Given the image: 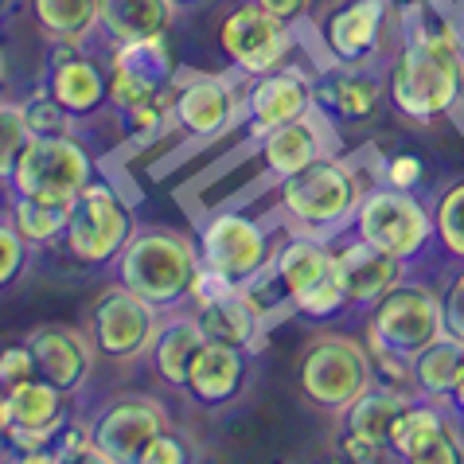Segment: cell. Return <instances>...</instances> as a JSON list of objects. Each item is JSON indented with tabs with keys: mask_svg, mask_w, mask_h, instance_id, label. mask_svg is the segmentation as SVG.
Segmentation results:
<instances>
[{
	"mask_svg": "<svg viewBox=\"0 0 464 464\" xmlns=\"http://www.w3.org/2000/svg\"><path fill=\"white\" fill-rule=\"evenodd\" d=\"M274 238L269 230L246 211H215L199 230L203 266L227 274L235 285H250L262 269L274 262Z\"/></svg>",
	"mask_w": 464,
	"mask_h": 464,
	"instance_id": "12",
	"label": "cell"
},
{
	"mask_svg": "<svg viewBox=\"0 0 464 464\" xmlns=\"http://www.w3.org/2000/svg\"><path fill=\"white\" fill-rule=\"evenodd\" d=\"M382 28H386V0H343L320 24V40H324L332 63L363 67L382 44Z\"/></svg>",
	"mask_w": 464,
	"mask_h": 464,
	"instance_id": "23",
	"label": "cell"
},
{
	"mask_svg": "<svg viewBox=\"0 0 464 464\" xmlns=\"http://www.w3.org/2000/svg\"><path fill=\"white\" fill-rule=\"evenodd\" d=\"M160 328V308H152L145 296L125 289L121 281L98 293V301L86 313V332L94 340L98 355L106 359H137L149 352L152 336Z\"/></svg>",
	"mask_w": 464,
	"mask_h": 464,
	"instance_id": "13",
	"label": "cell"
},
{
	"mask_svg": "<svg viewBox=\"0 0 464 464\" xmlns=\"http://www.w3.org/2000/svg\"><path fill=\"white\" fill-rule=\"evenodd\" d=\"M449 406H453L457 414L464 418V371H460V379H457V386H453V398H449Z\"/></svg>",
	"mask_w": 464,
	"mask_h": 464,
	"instance_id": "45",
	"label": "cell"
},
{
	"mask_svg": "<svg viewBox=\"0 0 464 464\" xmlns=\"http://www.w3.org/2000/svg\"><path fill=\"white\" fill-rule=\"evenodd\" d=\"M24 110V121H28V133L32 137H63V133H74V118L55 102L51 90H35L28 102H20Z\"/></svg>",
	"mask_w": 464,
	"mask_h": 464,
	"instance_id": "34",
	"label": "cell"
},
{
	"mask_svg": "<svg viewBox=\"0 0 464 464\" xmlns=\"http://www.w3.org/2000/svg\"><path fill=\"white\" fill-rule=\"evenodd\" d=\"M336 274L347 296V308H375L394 285H402L406 262L355 235L336 250Z\"/></svg>",
	"mask_w": 464,
	"mask_h": 464,
	"instance_id": "22",
	"label": "cell"
},
{
	"mask_svg": "<svg viewBox=\"0 0 464 464\" xmlns=\"http://www.w3.org/2000/svg\"><path fill=\"white\" fill-rule=\"evenodd\" d=\"M218 47L227 51L230 67L242 79H257V74L285 67L296 47V35L293 24L277 20L274 12H266L257 0H250V5H238L218 24Z\"/></svg>",
	"mask_w": 464,
	"mask_h": 464,
	"instance_id": "10",
	"label": "cell"
},
{
	"mask_svg": "<svg viewBox=\"0 0 464 464\" xmlns=\"http://www.w3.org/2000/svg\"><path fill=\"white\" fill-rule=\"evenodd\" d=\"M176 8H191V5H199V0H172Z\"/></svg>",
	"mask_w": 464,
	"mask_h": 464,
	"instance_id": "46",
	"label": "cell"
},
{
	"mask_svg": "<svg viewBox=\"0 0 464 464\" xmlns=\"http://www.w3.org/2000/svg\"><path fill=\"white\" fill-rule=\"evenodd\" d=\"M32 347L35 363H40V375L47 382H55L59 391L67 394H79L90 371H94V340H90V332L74 328V324H59V320H51V324H40L28 332V340H24Z\"/></svg>",
	"mask_w": 464,
	"mask_h": 464,
	"instance_id": "20",
	"label": "cell"
},
{
	"mask_svg": "<svg viewBox=\"0 0 464 464\" xmlns=\"http://www.w3.org/2000/svg\"><path fill=\"white\" fill-rule=\"evenodd\" d=\"M110 110H133L149 98L172 94L176 90V59L169 40H140V44H118L110 47Z\"/></svg>",
	"mask_w": 464,
	"mask_h": 464,
	"instance_id": "14",
	"label": "cell"
},
{
	"mask_svg": "<svg viewBox=\"0 0 464 464\" xmlns=\"http://www.w3.org/2000/svg\"><path fill=\"white\" fill-rule=\"evenodd\" d=\"M172 98H176V90H172V94H160V98L140 102V106H133V110H121L118 121L125 129V137L129 140H152L164 125L176 121L172 118Z\"/></svg>",
	"mask_w": 464,
	"mask_h": 464,
	"instance_id": "35",
	"label": "cell"
},
{
	"mask_svg": "<svg viewBox=\"0 0 464 464\" xmlns=\"http://www.w3.org/2000/svg\"><path fill=\"white\" fill-rule=\"evenodd\" d=\"M203 266V254L191 246L179 230L169 227H140L118 254V281L137 296H145L160 313H176L184 301H191V281Z\"/></svg>",
	"mask_w": 464,
	"mask_h": 464,
	"instance_id": "3",
	"label": "cell"
},
{
	"mask_svg": "<svg viewBox=\"0 0 464 464\" xmlns=\"http://www.w3.org/2000/svg\"><path fill=\"white\" fill-rule=\"evenodd\" d=\"M313 79H304L296 67H277L269 74H257L246 82V98H242V121L254 140H262L266 133L289 125L304 113H313Z\"/></svg>",
	"mask_w": 464,
	"mask_h": 464,
	"instance_id": "17",
	"label": "cell"
},
{
	"mask_svg": "<svg viewBox=\"0 0 464 464\" xmlns=\"http://www.w3.org/2000/svg\"><path fill=\"white\" fill-rule=\"evenodd\" d=\"M382 184L414 191L421 184V160L414 157V152H394V157L382 164Z\"/></svg>",
	"mask_w": 464,
	"mask_h": 464,
	"instance_id": "42",
	"label": "cell"
},
{
	"mask_svg": "<svg viewBox=\"0 0 464 464\" xmlns=\"http://www.w3.org/2000/svg\"><path fill=\"white\" fill-rule=\"evenodd\" d=\"M24 266H28V238L20 235L12 215L5 211V223H0V285H16L24 277Z\"/></svg>",
	"mask_w": 464,
	"mask_h": 464,
	"instance_id": "36",
	"label": "cell"
},
{
	"mask_svg": "<svg viewBox=\"0 0 464 464\" xmlns=\"http://www.w3.org/2000/svg\"><path fill=\"white\" fill-rule=\"evenodd\" d=\"M359 199H363V188H359L355 172L332 152L304 164L301 172L277 179V211L285 227L301 230V235H340L347 223H355Z\"/></svg>",
	"mask_w": 464,
	"mask_h": 464,
	"instance_id": "4",
	"label": "cell"
},
{
	"mask_svg": "<svg viewBox=\"0 0 464 464\" xmlns=\"http://www.w3.org/2000/svg\"><path fill=\"white\" fill-rule=\"evenodd\" d=\"M242 289L262 316H274L277 308H293L308 320H332L347 308L336 274V250L328 246V238L301 235V230H289L277 242L274 262Z\"/></svg>",
	"mask_w": 464,
	"mask_h": 464,
	"instance_id": "2",
	"label": "cell"
},
{
	"mask_svg": "<svg viewBox=\"0 0 464 464\" xmlns=\"http://www.w3.org/2000/svg\"><path fill=\"white\" fill-rule=\"evenodd\" d=\"M47 90L74 121L94 118L102 106H110V74L94 59L82 55L79 40H59L51 51Z\"/></svg>",
	"mask_w": 464,
	"mask_h": 464,
	"instance_id": "21",
	"label": "cell"
},
{
	"mask_svg": "<svg viewBox=\"0 0 464 464\" xmlns=\"http://www.w3.org/2000/svg\"><path fill=\"white\" fill-rule=\"evenodd\" d=\"M457 24H460V35H464V8H460V20Z\"/></svg>",
	"mask_w": 464,
	"mask_h": 464,
	"instance_id": "47",
	"label": "cell"
},
{
	"mask_svg": "<svg viewBox=\"0 0 464 464\" xmlns=\"http://www.w3.org/2000/svg\"><path fill=\"white\" fill-rule=\"evenodd\" d=\"M203 340H208V332H203L196 313H191V316L188 313L164 316L160 328H157V336H152V343H149V359H152V367H157V375L169 386H176V391H184L191 355L199 352Z\"/></svg>",
	"mask_w": 464,
	"mask_h": 464,
	"instance_id": "27",
	"label": "cell"
},
{
	"mask_svg": "<svg viewBox=\"0 0 464 464\" xmlns=\"http://www.w3.org/2000/svg\"><path fill=\"white\" fill-rule=\"evenodd\" d=\"M296 386L324 414H343L363 391L375 386V363L367 347L343 332H320L301 347Z\"/></svg>",
	"mask_w": 464,
	"mask_h": 464,
	"instance_id": "5",
	"label": "cell"
},
{
	"mask_svg": "<svg viewBox=\"0 0 464 464\" xmlns=\"http://www.w3.org/2000/svg\"><path fill=\"white\" fill-rule=\"evenodd\" d=\"M441 308H445V332L449 336H457V340H464V269L445 285Z\"/></svg>",
	"mask_w": 464,
	"mask_h": 464,
	"instance_id": "43",
	"label": "cell"
},
{
	"mask_svg": "<svg viewBox=\"0 0 464 464\" xmlns=\"http://www.w3.org/2000/svg\"><path fill=\"white\" fill-rule=\"evenodd\" d=\"M67 398H71L67 391H59L44 375L16 386V391H5V398H0V425H5V437L12 445L28 449V453H20V460L55 464L51 437L67 421Z\"/></svg>",
	"mask_w": 464,
	"mask_h": 464,
	"instance_id": "11",
	"label": "cell"
},
{
	"mask_svg": "<svg viewBox=\"0 0 464 464\" xmlns=\"http://www.w3.org/2000/svg\"><path fill=\"white\" fill-rule=\"evenodd\" d=\"M133 238V215H129L125 196L106 179H90L71 203V227H67V250L86 266L118 262L125 242Z\"/></svg>",
	"mask_w": 464,
	"mask_h": 464,
	"instance_id": "8",
	"label": "cell"
},
{
	"mask_svg": "<svg viewBox=\"0 0 464 464\" xmlns=\"http://www.w3.org/2000/svg\"><path fill=\"white\" fill-rule=\"evenodd\" d=\"M40 379V363H35L32 347L28 343H12L5 347V355H0V386L5 391H16V386Z\"/></svg>",
	"mask_w": 464,
	"mask_h": 464,
	"instance_id": "38",
	"label": "cell"
},
{
	"mask_svg": "<svg viewBox=\"0 0 464 464\" xmlns=\"http://www.w3.org/2000/svg\"><path fill=\"white\" fill-rule=\"evenodd\" d=\"M355 235L410 262V257H418L430 246V238H437V230H433V211L421 199H414L402 188L382 184L363 191V199H359Z\"/></svg>",
	"mask_w": 464,
	"mask_h": 464,
	"instance_id": "9",
	"label": "cell"
},
{
	"mask_svg": "<svg viewBox=\"0 0 464 464\" xmlns=\"http://www.w3.org/2000/svg\"><path fill=\"white\" fill-rule=\"evenodd\" d=\"M464 371V340L457 336H437L425 352L410 363V375H414V394L418 398H433V402H449L453 398V386Z\"/></svg>",
	"mask_w": 464,
	"mask_h": 464,
	"instance_id": "28",
	"label": "cell"
},
{
	"mask_svg": "<svg viewBox=\"0 0 464 464\" xmlns=\"http://www.w3.org/2000/svg\"><path fill=\"white\" fill-rule=\"evenodd\" d=\"M35 24L51 40H86L98 28V0H32Z\"/></svg>",
	"mask_w": 464,
	"mask_h": 464,
	"instance_id": "32",
	"label": "cell"
},
{
	"mask_svg": "<svg viewBox=\"0 0 464 464\" xmlns=\"http://www.w3.org/2000/svg\"><path fill=\"white\" fill-rule=\"evenodd\" d=\"M328 133H332V121L320 110H313L257 140V160H262V169L274 179H285L293 172H301L304 164H313L316 157H324Z\"/></svg>",
	"mask_w": 464,
	"mask_h": 464,
	"instance_id": "25",
	"label": "cell"
},
{
	"mask_svg": "<svg viewBox=\"0 0 464 464\" xmlns=\"http://www.w3.org/2000/svg\"><path fill=\"white\" fill-rule=\"evenodd\" d=\"M176 16L172 0H98V32L110 47L169 35Z\"/></svg>",
	"mask_w": 464,
	"mask_h": 464,
	"instance_id": "26",
	"label": "cell"
},
{
	"mask_svg": "<svg viewBox=\"0 0 464 464\" xmlns=\"http://www.w3.org/2000/svg\"><path fill=\"white\" fill-rule=\"evenodd\" d=\"M437 336H445V308L430 285H406L402 281L367 316V340L375 355H394L414 363Z\"/></svg>",
	"mask_w": 464,
	"mask_h": 464,
	"instance_id": "6",
	"label": "cell"
},
{
	"mask_svg": "<svg viewBox=\"0 0 464 464\" xmlns=\"http://www.w3.org/2000/svg\"><path fill=\"white\" fill-rule=\"evenodd\" d=\"M0 129H5V140H0V172H5V179H8L12 164H16V157H20V149L32 140L20 102H5V106H0Z\"/></svg>",
	"mask_w": 464,
	"mask_h": 464,
	"instance_id": "37",
	"label": "cell"
},
{
	"mask_svg": "<svg viewBox=\"0 0 464 464\" xmlns=\"http://www.w3.org/2000/svg\"><path fill=\"white\" fill-rule=\"evenodd\" d=\"M235 289H242V285H235L227 274H218V269H211V266H199L196 281H191V304L203 308V304H211V301H218V296H227V293H235Z\"/></svg>",
	"mask_w": 464,
	"mask_h": 464,
	"instance_id": "41",
	"label": "cell"
},
{
	"mask_svg": "<svg viewBox=\"0 0 464 464\" xmlns=\"http://www.w3.org/2000/svg\"><path fill=\"white\" fill-rule=\"evenodd\" d=\"M433 230L449 257L464 262V179L449 184L433 203Z\"/></svg>",
	"mask_w": 464,
	"mask_h": 464,
	"instance_id": "33",
	"label": "cell"
},
{
	"mask_svg": "<svg viewBox=\"0 0 464 464\" xmlns=\"http://www.w3.org/2000/svg\"><path fill=\"white\" fill-rule=\"evenodd\" d=\"M242 98L246 86L223 74H188L176 79V98H172V118L184 133L211 140L242 113Z\"/></svg>",
	"mask_w": 464,
	"mask_h": 464,
	"instance_id": "18",
	"label": "cell"
},
{
	"mask_svg": "<svg viewBox=\"0 0 464 464\" xmlns=\"http://www.w3.org/2000/svg\"><path fill=\"white\" fill-rule=\"evenodd\" d=\"M169 430L164 406L157 398L145 394H125L118 402H110L102 414L90 421L94 445L102 453V464H133L149 449V441L157 433Z\"/></svg>",
	"mask_w": 464,
	"mask_h": 464,
	"instance_id": "16",
	"label": "cell"
},
{
	"mask_svg": "<svg viewBox=\"0 0 464 464\" xmlns=\"http://www.w3.org/2000/svg\"><path fill=\"white\" fill-rule=\"evenodd\" d=\"M94 179V160L71 133L63 137H32L20 149L12 176L5 184L12 196H35L47 203H74L79 191Z\"/></svg>",
	"mask_w": 464,
	"mask_h": 464,
	"instance_id": "7",
	"label": "cell"
},
{
	"mask_svg": "<svg viewBox=\"0 0 464 464\" xmlns=\"http://www.w3.org/2000/svg\"><path fill=\"white\" fill-rule=\"evenodd\" d=\"M313 102L332 125H363L382 110V79L367 71V63H332L313 79Z\"/></svg>",
	"mask_w": 464,
	"mask_h": 464,
	"instance_id": "19",
	"label": "cell"
},
{
	"mask_svg": "<svg viewBox=\"0 0 464 464\" xmlns=\"http://www.w3.org/2000/svg\"><path fill=\"white\" fill-rule=\"evenodd\" d=\"M391 457L406 464H460L464 437L457 430V410L414 394L391 433Z\"/></svg>",
	"mask_w": 464,
	"mask_h": 464,
	"instance_id": "15",
	"label": "cell"
},
{
	"mask_svg": "<svg viewBox=\"0 0 464 464\" xmlns=\"http://www.w3.org/2000/svg\"><path fill=\"white\" fill-rule=\"evenodd\" d=\"M188 460H191V445L172 430L157 433L145 453H140V464H188Z\"/></svg>",
	"mask_w": 464,
	"mask_h": 464,
	"instance_id": "39",
	"label": "cell"
},
{
	"mask_svg": "<svg viewBox=\"0 0 464 464\" xmlns=\"http://www.w3.org/2000/svg\"><path fill=\"white\" fill-rule=\"evenodd\" d=\"M406 406H410V394H402V386H391V382L371 386V391H363L343 410V430L363 433L371 441L391 449V433H394V425L402 418Z\"/></svg>",
	"mask_w": 464,
	"mask_h": 464,
	"instance_id": "29",
	"label": "cell"
},
{
	"mask_svg": "<svg viewBox=\"0 0 464 464\" xmlns=\"http://www.w3.org/2000/svg\"><path fill=\"white\" fill-rule=\"evenodd\" d=\"M12 215V223L28 246H51V242L67 238V227H71V203H47V199H35V196H12V203L5 208Z\"/></svg>",
	"mask_w": 464,
	"mask_h": 464,
	"instance_id": "31",
	"label": "cell"
},
{
	"mask_svg": "<svg viewBox=\"0 0 464 464\" xmlns=\"http://www.w3.org/2000/svg\"><path fill=\"white\" fill-rule=\"evenodd\" d=\"M203 332L208 340H218V343H235V347H250L257 340V328H262V313L254 308V301L246 296V289H235L218 301L196 308Z\"/></svg>",
	"mask_w": 464,
	"mask_h": 464,
	"instance_id": "30",
	"label": "cell"
},
{
	"mask_svg": "<svg viewBox=\"0 0 464 464\" xmlns=\"http://www.w3.org/2000/svg\"><path fill=\"white\" fill-rule=\"evenodd\" d=\"M246 379H250L246 347L218 343V340H203L199 352L191 355L184 391H188V398H191L196 406L218 410V406L235 402V398L246 391Z\"/></svg>",
	"mask_w": 464,
	"mask_h": 464,
	"instance_id": "24",
	"label": "cell"
},
{
	"mask_svg": "<svg viewBox=\"0 0 464 464\" xmlns=\"http://www.w3.org/2000/svg\"><path fill=\"white\" fill-rule=\"evenodd\" d=\"M391 106L406 121L430 125L453 113L464 98V35L460 24L418 5L402 24V47L386 79Z\"/></svg>",
	"mask_w": 464,
	"mask_h": 464,
	"instance_id": "1",
	"label": "cell"
},
{
	"mask_svg": "<svg viewBox=\"0 0 464 464\" xmlns=\"http://www.w3.org/2000/svg\"><path fill=\"white\" fill-rule=\"evenodd\" d=\"M257 5L285 24H301L308 16V8H313V0H257Z\"/></svg>",
	"mask_w": 464,
	"mask_h": 464,
	"instance_id": "44",
	"label": "cell"
},
{
	"mask_svg": "<svg viewBox=\"0 0 464 464\" xmlns=\"http://www.w3.org/2000/svg\"><path fill=\"white\" fill-rule=\"evenodd\" d=\"M336 449H340L343 460H355V464H379V460L391 457V449L386 445L371 441V437H363V433H352V430H340Z\"/></svg>",
	"mask_w": 464,
	"mask_h": 464,
	"instance_id": "40",
	"label": "cell"
}]
</instances>
